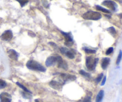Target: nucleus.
I'll return each mask as SVG.
<instances>
[{
	"label": "nucleus",
	"instance_id": "13",
	"mask_svg": "<svg viewBox=\"0 0 122 102\" xmlns=\"http://www.w3.org/2000/svg\"><path fill=\"white\" fill-rule=\"evenodd\" d=\"M110 59L108 58V57H104V58H103L102 59V62H101V67H102V68L104 70L107 69V66H108V64H109L110 63Z\"/></svg>",
	"mask_w": 122,
	"mask_h": 102
},
{
	"label": "nucleus",
	"instance_id": "22",
	"mask_svg": "<svg viewBox=\"0 0 122 102\" xmlns=\"http://www.w3.org/2000/svg\"><path fill=\"white\" fill-rule=\"evenodd\" d=\"M77 102H91V97L90 96H86L85 97L83 98L82 100H79Z\"/></svg>",
	"mask_w": 122,
	"mask_h": 102
},
{
	"label": "nucleus",
	"instance_id": "28",
	"mask_svg": "<svg viewBox=\"0 0 122 102\" xmlns=\"http://www.w3.org/2000/svg\"><path fill=\"white\" fill-rule=\"evenodd\" d=\"M119 16H120V18H122V14H120V15H119Z\"/></svg>",
	"mask_w": 122,
	"mask_h": 102
},
{
	"label": "nucleus",
	"instance_id": "7",
	"mask_svg": "<svg viewBox=\"0 0 122 102\" xmlns=\"http://www.w3.org/2000/svg\"><path fill=\"white\" fill-rule=\"evenodd\" d=\"M13 32L11 30H7L5 31L4 32L2 33V34L1 35V39L3 41H10L13 38Z\"/></svg>",
	"mask_w": 122,
	"mask_h": 102
},
{
	"label": "nucleus",
	"instance_id": "21",
	"mask_svg": "<svg viewBox=\"0 0 122 102\" xmlns=\"http://www.w3.org/2000/svg\"><path fill=\"white\" fill-rule=\"evenodd\" d=\"M6 86H7V83L5 81L0 79V89L4 88Z\"/></svg>",
	"mask_w": 122,
	"mask_h": 102
},
{
	"label": "nucleus",
	"instance_id": "25",
	"mask_svg": "<svg viewBox=\"0 0 122 102\" xmlns=\"http://www.w3.org/2000/svg\"><path fill=\"white\" fill-rule=\"evenodd\" d=\"M113 47H110L108 49V50H107V51H106V55H109V54H110L111 53H112L113 52Z\"/></svg>",
	"mask_w": 122,
	"mask_h": 102
},
{
	"label": "nucleus",
	"instance_id": "2",
	"mask_svg": "<svg viewBox=\"0 0 122 102\" xmlns=\"http://www.w3.org/2000/svg\"><path fill=\"white\" fill-rule=\"evenodd\" d=\"M82 17L85 20H98L102 17V16L99 12L90 10L85 13L82 16Z\"/></svg>",
	"mask_w": 122,
	"mask_h": 102
},
{
	"label": "nucleus",
	"instance_id": "6",
	"mask_svg": "<svg viewBox=\"0 0 122 102\" xmlns=\"http://www.w3.org/2000/svg\"><path fill=\"white\" fill-rule=\"evenodd\" d=\"M102 4L114 11H116L117 8V4L112 0H105L102 2Z\"/></svg>",
	"mask_w": 122,
	"mask_h": 102
},
{
	"label": "nucleus",
	"instance_id": "5",
	"mask_svg": "<svg viewBox=\"0 0 122 102\" xmlns=\"http://www.w3.org/2000/svg\"><path fill=\"white\" fill-rule=\"evenodd\" d=\"M61 33L63 34V35L65 38V45L67 47H70L73 44V39L71 36V33L69 32H64L63 31H61Z\"/></svg>",
	"mask_w": 122,
	"mask_h": 102
},
{
	"label": "nucleus",
	"instance_id": "20",
	"mask_svg": "<svg viewBox=\"0 0 122 102\" xmlns=\"http://www.w3.org/2000/svg\"><path fill=\"white\" fill-rule=\"evenodd\" d=\"M107 31H108V32L111 33V34L113 35H114L116 34V31L115 28H114V27H109V28H108Z\"/></svg>",
	"mask_w": 122,
	"mask_h": 102
},
{
	"label": "nucleus",
	"instance_id": "3",
	"mask_svg": "<svg viewBox=\"0 0 122 102\" xmlns=\"http://www.w3.org/2000/svg\"><path fill=\"white\" fill-rule=\"evenodd\" d=\"M98 62V59L94 58L92 56H88L86 58V66L88 70H94Z\"/></svg>",
	"mask_w": 122,
	"mask_h": 102
},
{
	"label": "nucleus",
	"instance_id": "27",
	"mask_svg": "<svg viewBox=\"0 0 122 102\" xmlns=\"http://www.w3.org/2000/svg\"><path fill=\"white\" fill-rule=\"evenodd\" d=\"M115 1H118V2H120V3H122V0H115Z\"/></svg>",
	"mask_w": 122,
	"mask_h": 102
},
{
	"label": "nucleus",
	"instance_id": "29",
	"mask_svg": "<svg viewBox=\"0 0 122 102\" xmlns=\"http://www.w3.org/2000/svg\"><path fill=\"white\" fill-rule=\"evenodd\" d=\"M35 102H40L38 100H35Z\"/></svg>",
	"mask_w": 122,
	"mask_h": 102
},
{
	"label": "nucleus",
	"instance_id": "23",
	"mask_svg": "<svg viewBox=\"0 0 122 102\" xmlns=\"http://www.w3.org/2000/svg\"><path fill=\"white\" fill-rule=\"evenodd\" d=\"M122 51H120V53H119V56H118L117 57V61H116V64H119V63H120V61H121L122 60Z\"/></svg>",
	"mask_w": 122,
	"mask_h": 102
},
{
	"label": "nucleus",
	"instance_id": "15",
	"mask_svg": "<svg viewBox=\"0 0 122 102\" xmlns=\"http://www.w3.org/2000/svg\"><path fill=\"white\" fill-rule=\"evenodd\" d=\"M95 7H96V8L97 10L101 11L103 12V13H107V14H109V13H110V10H108L106 9V8H103V7H101V6H100V5H96L95 6Z\"/></svg>",
	"mask_w": 122,
	"mask_h": 102
},
{
	"label": "nucleus",
	"instance_id": "18",
	"mask_svg": "<svg viewBox=\"0 0 122 102\" xmlns=\"http://www.w3.org/2000/svg\"><path fill=\"white\" fill-rule=\"evenodd\" d=\"M79 74H81V75H82V76H85V77H87V78H90L91 77L90 74H89V73L85 72V70H79Z\"/></svg>",
	"mask_w": 122,
	"mask_h": 102
},
{
	"label": "nucleus",
	"instance_id": "16",
	"mask_svg": "<svg viewBox=\"0 0 122 102\" xmlns=\"http://www.w3.org/2000/svg\"><path fill=\"white\" fill-rule=\"evenodd\" d=\"M16 84L17 85V86H19V87H20V88H21V89L23 90V91H25V92H26V93H31V92L29 90H27V88H26V87H25V86H23L22 84H20V83H19V82H16Z\"/></svg>",
	"mask_w": 122,
	"mask_h": 102
},
{
	"label": "nucleus",
	"instance_id": "14",
	"mask_svg": "<svg viewBox=\"0 0 122 102\" xmlns=\"http://www.w3.org/2000/svg\"><path fill=\"white\" fill-rule=\"evenodd\" d=\"M104 96V91L103 90H101L97 94L96 97V102H101L103 99Z\"/></svg>",
	"mask_w": 122,
	"mask_h": 102
},
{
	"label": "nucleus",
	"instance_id": "4",
	"mask_svg": "<svg viewBox=\"0 0 122 102\" xmlns=\"http://www.w3.org/2000/svg\"><path fill=\"white\" fill-rule=\"evenodd\" d=\"M63 62V60L60 56H50L46 60L45 64L47 67H50L55 65L56 64H60Z\"/></svg>",
	"mask_w": 122,
	"mask_h": 102
},
{
	"label": "nucleus",
	"instance_id": "26",
	"mask_svg": "<svg viewBox=\"0 0 122 102\" xmlns=\"http://www.w3.org/2000/svg\"><path fill=\"white\" fill-rule=\"evenodd\" d=\"M106 76H104L103 78V80H102V82H101V86H103L105 84V83H106Z\"/></svg>",
	"mask_w": 122,
	"mask_h": 102
},
{
	"label": "nucleus",
	"instance_id": "8",
	"mask_svg": "<svg viewBox=\"0 0 122 102\" xmlns=\"http://www.w3.org/2000/svg\"><path fill=\"white\" fill-rule=\"evenodd\" d=\"M60 51L63 54H64V56H67L68 58L69 59H72L75 58V54L73 52H72L71 51H70L69 49H68L66 47H61L60 48Z\"/></svg>",
	"mask_w": 122,
	"mask_h": 102
},
{
	"label": "nucleus",
	"instance_id": "11",
	"mask_svg": "<svg viewBox=\"0 0 122 102\" xmlns=\"http://www.w3.org/2000/svg\"><path fill=\"white\" fill-rule=\"evenodd\" d=\"M8 56H9L10 58L14 60H17L19 58V54L17 53V51H15L14 50L11 49L8 51Z\"/></svg>",
	"mask_w": 122,
	"mask_h": 102
},
{
	"label": "nucleus",
	"instance_id": "9",
	"mask_svg": "<svg viewBox=\"0 0 122 102\" xmlns=\"http://www.w3.org/2000/svg\"><path fill=\"white\" fill-rule=\"evenodd\" d=\"M0 102H11V96L5 92L2 93L0 94Z\"/></svg>",
	"mask_w": 122,
	"mask_h": 102
},
{
	"label": "nucleus",
	"instance_id": "19",
	"mask_svg": "<svg viewBox=\"0 0 122 102\" xmlns=\"http://www.w3.org/2000/svg\"><path fill=\"white\" fill-rule=\"evenodd\" d=\"M15 1H17V2H19V4H20V5H21V7H24V6H25L29 1L28 0H15Z\"/></svg>",
	"mask_w": 122,
	"mask_h": 102
},
{
	"label": "nucleus",
	"instance_id": "1",
	"mask_svg": "<svg viewBox=\"0 0 122 102\" xmlns=\"http://www.w3.org/2000/svg\"><path fill=\"white\" fill-rule=\"evenodd\" d=\"M26 67L29 69L32 70H35V71H39V72H44L46 71V68L43 66L42 64L39 63L38 62H36L35 60H29L26 63Z\"/></svg>",
	"mask_w": 122,
	"mask_h": 102
},
{
	"label": "nucleus",
	"instance_id": "24",
	"mask_svg": "<svg viewBox=\"0 0 122 102\" xmlns=\"http://www.w3.org/2000/svg\"><path fill=\"white\" fill-rule=\"evenodd\" d=\"M102 77H103V74H100V75L97 76V78L95 79V81H96L97 83H99V82L101 81Z\"/></svg>",
	"mask_w": 122,
	"mask_h": 102
},
{
	"label": "nucleus",
	"instance_id": "17",
	"mask_svg": "<svg viewBox=\"0 0 122 102\" xmlns=\"http://www.w3.org/2000/svg\"><path fill=\"white\" fill-rule=\"evenodd\" d=\"M83 50L85 51L86 53L87 54H94L96 53V51L94 50H92V49H89L87 47H84L83 48Z\"/></svg>",
	"mask_w": 122,
	"mask_h": 102
},
{
	"label": "nucleus",
	"instance_id": "12",
	"mask_svg": "<svg viewBox=\"0 0 122 102\" xmlns=\"http://www.w3.org/2000/svg\"><path fill=\"white\" fill-rule=\"evenodd\" d=\"M50 87H51L52 88H53L55 90H60L61 87V84L60 82H57L56 81H51V82L49 83Z\"/></svg>",
	"mask_w": 122,
	"mask_h": 102
},
{
	"label": "nucleus",
	"instance_id": "10",
	"mask_svg": "<svg viewBox=\"0 0 122 102\" xmlns=\"http://www.w3.org/2000/svg\"><path fill=\"white\" fill-rule=\"evenodd\" d=\"M60 76L62 78V80L64 81V82H67V81H74V80L76 79V76L72 75H69V74H61Z\"/></svg>",
	"mask_w": 122,
	"mask_h": 102
}]
</instances>
